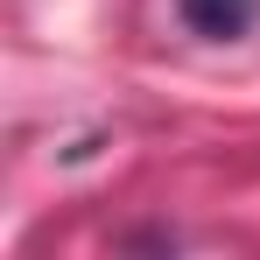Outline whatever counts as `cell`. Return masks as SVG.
<instances>
[{
    "label": "cell",
    "mask_w": 260,
    "mask_h": 260,
    "mask_svg": "<svg viewBox=\"0 0 260 260\" xmlns=\"http://www.w3.org/2000/svg\"><path fill=\"white\" fill-rule=\"evenodd\" d=\"M176 14H183L190 36H204V43H232V36L253 28L260 0H176Z\"/></svg>",
    "instance_id": "1"
}]
</instances>
